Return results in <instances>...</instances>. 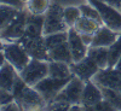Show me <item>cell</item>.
Masks as SVG:
<instances>
[{"label":"cell","mask_w":121,"mask_h":111,"mask_svg":"<svg viewBox=\"0 0 121 111\" xmlns=\"http://www.w3.org/2000/svg\"><path fill=\"white\" fill-rule=\"evenodd\" d=\"M68 44L70 52H72L73 62H79L87 56L88 46L84 42L81 35L76 32L74 27L68 29Z\"/></svg>","instance_id":"cell-12"},{"label":"cell","mask_w":121,"mask_h":111,"mask_svg":"<svg viewBox=\"0 0 121 111\" xmlns=\"http://www.w3.org/2000/svg\"><path fill=\"white\" fill-rule=\"evenodd\" d=\"M4 40L0 37V51H4V45H5V42H3Z\"/></svg>","instance_id":"cell-34"},{"label":"cell","mask_w":121,"mask_h":111,"mask_svg":"<svg viewBox=\"0 0 121 111\" xmlns=\"http://www.w3.org/2000/svg\"><path fill=\"white\" fill-rule=\"evenodd\" d=\"M64 8L58 4H51L45 13V23H44V35L64 32L69 27L64 21Z\"/></svg>","instance_id":"cell-1"},{"label":"cell","mask_w":121,"mask_h":111,"mask_svg":"<svg viewBox=\"0 0 121 111\" xmlns=\"http://www.w3.org/2000/svg\"><path fill=\"white\" fill-rule=\"evenodd\" d=\"M88 3L98 10L104 25L115 32H121V11L119 8L104 3L103 0H88Z\"/></svg>","instance_id":"cell-5"},{"label":"cell","mask_w":121,"mask_h":111,"mask_svg":"<svg viewBox=\"0 0 121 111\" xmlns=\"http://www.w3.org/2000/svg\"><path fill=\"white\" fill-rule=\"evenodd\" d=\"M74 76L65 77V78H56V77H52V76H46L45 78L41 80V81H39L34 86V88L45 98V100L47 103H51L55 100L57 94L65 87V85Z\"/></svg>","instance_id":"cell-2"},{"label":"cell","mask_w":121,"mask_h":111,"mask_svg":"<svg viewBox=\"0 0 121 111\" xmlns=\"http://www.w3.org/2000/svg\"><path fill=\"white\" fill-rule=\"evenodd\" d=\"M103 1L109 4V5H112V6H114V7H116V8H119V10L121 7V0H103Z\"/></svg>","instance_id":"cell-31"},{"label":"cell","mask_w":121,"mask_h":111,"mask_svg":"<svg viewBox=\"0 0 121 111\" xmlns=\"http://www.w3.org/2000/svg\"><path fill=\"white\" fill-rule=\"evenodd\" d=\"M121 32H115V30L110 29L107 25H100L99 29L93 35V41L91 46H98V47H109L113 45L116 39L119 37Z\"/></svg>","instance_id":"cell-14"},{"label":"cell","mask_w":121,"mask_h":111,"mask_svg":"<svg viewBox=\"0 0 121 111\" xmlns=\"http://www.w3.org/2000/svg\"><path fill=\"white\" fill-rule=\"evenodd\" d=\"M116 70H119V71H121V57L119 58V60H117V63L115 64V66H114Z\"/></svg>","instance_id":"cell-33"},{"label":"cell","mask_w":121,"mask_h":111,"mask_svg":"<svg viewBox=\"0 0 121 111\" xmlns=\"http://www.w3.org/2000/svg\"><path fill=\"white\" fill-rule=\"evenodd\" d=\"M87 56L91 57L98 64L99 69L108 68V57H109V47H98V46H90Z\"/></svg>","instance_id":"cell-20"},{"label":"cell","mask_w":121,"mask_h":111,"mask_svg":"<svg viewBox=\"0 0 121 111\" xmlns=\"http://www.w3.org/2000/svg\"><path fill=\"white\" fill-rule=\"evenodd\" d=\"M1 4H6V5H11L18 10H22L24 7V1L23 0H0Z\"/></svg>","instance_id":"cell-30"},{"label":"cell","mask_w":121,"mask_h":111,"mask_svg":"<svg viewBox=\"0 0 121 111\" xmlns=\"http://www.w3.org/2000/svg\"><path fill=\"white\" fill-rule=\"evenodd\" d=\"M17 41L27 49L30 58L51 62V58H50L48 49L46 47L44 36H39V37H24V36H22Z\"/></svg>","instance_id":"cell-8"},{"label":"cell","mask_w":121,"mask_h":111,"mask_svg":"<svg viewBox=\"0 0 121 111\" xmlns=\"http://www.w3.org/2000/svg\"><path fill=\"white\" fill-rule=\"evenodd\" d=\"M23 1H24V3H27V1H28V0H23Z\"/></svg>","instance_id":"cell-35"},{"label":"cell","mask_w":121,"mask_h":111,"mask_svg":"<svg viewBox=\"0 0 121 111\" xmlns=\"http://www.w3.org/2000/svg\"><path fill=\"white\" fill-rule=\"evenodd\" d=\"M6 62V58H5V54H4V51H0V68H1Z\"/></svg>","instance_id":"cell-32"},{"label":"cell","mask_w":121,"mask_h":111,"mask_svg":"<svg viewBox=\"0 0 121 111\" xmlns=\"http://www.w3.org/2000/svg\"><path fill=\"white\" fill-rule=\"evenodd\" d=\"M80 11H81V15L85 16V17H88V18H92V19H96V21L102 22V18H100V15L98 12V10L92 5V4H82L79 6Z\"/></svg>","instance_id":"cell-27"},{"label":"cell","mask_w":121,"mask_h":111,"mask_svg":"<svg viewBox=\"0 0 121 111\" xmlns=\"http://www.w3.org/2000/svg\"><path fill=\"white\" fill-rule=\"evenodd\" d=\"M102 25V23L96 21V19L88 18L85 16H80L79 19L76 21L74 28L79 34H88V35H95L96 32L99 29V27Z\"/></svg>","instance_id":"cell-17"},{"label":"cell","mask_w":121,"mask_h":111,"mask_svg":"<svg viewBox=\"0 0 121 111\" xmlns=\"http://www.w3.org/2000/svg\"><path fill=\"white\" fill-rule=\"evenodd\" d=\"M48 76H52L56 78H65L74 76L70 64L59 60H51L48 62Z\"/></svg>","instance_id":"cell-18"},{"label":"cell","mask_w":121,"mask_h":111,"mask_svg":"<svg viewBox=\"0 0 121 111\" xmlns=\"http://www.w3.org/2000/svg\"><path fill=\"white\" fill-rule=\"evenodd\" d=\"M19 10L11 6L0 3V28H4L15 18Z\"/></svg>","instance_id":"cell-22"},{"label":"cell","mask_w":121,"mask_h":111,"mask_svg":"<svg viewBox=\"0 0 121 111\" xmlns=\"http://www.w3.org/2000/svg\"><path fill=\"white\" fill-rule=\"evenodd\" d=\"M87 1H88V0H87Z\"/></svg>","instance_id":"cell-38"},{"label":"cell","mask_w":121,"mask_h":111,"mask_svg":"<svg viewBox=\"0 0 121 111\" xmlns=\"http://www.w3.org/2000/svg\"><path fill=\"white\" fill-rule=\"evenodd\" d=\"M86 81L81 80L78 76H74L70 81L65 85V87L60 90L55 98V100L65 102L70 105L73 104H81V95L85 88Z\"/></svg>","instance_id":"cell-7"},{"label":"cell","mask_w":121,"mask_h":111,"mask_svg":"<svg viewBox=\"0 0 121 111\" xmlns=\"http://www.w3.org/2000/svg\"><path fill=\"white\" fill-rule=\"evenodd\" d=\"M92 81L98 86L113 88L121 93V71L115 68L108 66L105 69H99L98 73L92 77Z\"/></svg>","instance_id":"cell-10"},{"label":"cell","mask_w":121,"mask_h":111,"mask_svg":"<svg viewBox=\"0 0 121 111\" xmlns=\"http://www.w3.org/2000/svg\"><path fill=\"white\" fill-rule=\"evenodd\" d=\"M120 11H121V7H120Z\"/></svg>","instance_id":"cell-36"},{"label":"cell","mask_w":121,"mask_h":111,"mask_svg":"<svg viewBox=\"0 0 121 111\" xmlns=\"http://www.w3.org/2000/svg\"><path fill=\"white\" fill-rule=\"evenodd\" d=\"M103 100V94L99 86L92 80H88L85 83V88L81 95V105L85 110H92V107Z\"/></svg>","instance_id":"cell-13"},{"label":"cell","mask_w":121,"mask_h":111,"mask_svg":"<svg viewBox=\"0 0 121 111\" xmlns=\"http://www.w3.org/2000/svg\"><path fill=\"white\" fill-rule=\"evenodd\" d=\"M64 21L67 23V25L69 28H72L75 25L76 21L79 19V17L81 16V11H80V8L76 7V6H68L64 8Z\"/></svg>","instance_id":"cell-26"},{"label":"cell","mask_w":121,"mask_h":111,"mask_svg":"<svg viewBox=\"0 0 121 111\" xmlns=\"http://www.w3.org/2000/svg\"><path fill=\"white\" fill-rule=\"evenodd\" d=\"M48 54L51 60H59V62H65L68 64L73 63V57H72V52H70L68 41L48 49Z\"/></svg>","instance_id":"cell-19"},{"label":"cell","mask_w":121,"mask_h":111,"mask_svg":"<svg viewBox=\"0 0 121 111\" xmlns=\"http://www.w3.org/2000/svg\"><path fill=\"white\" fill-rule=\"evenodd\" d=\"M44 39H45V44H46L47 49H51V48H53V47H56L60 44L68 41V30L44 35Z\"/></svg>","instance_id":"cell-24"},{"label":"cell","mask_w":121,"mask_h":111,"mask_svg":"<svg viewBox=\"0 0 121 111\" xmlns=\"http://www.w3.org/2000/svg\"><path fill=\"white\" fill-rule=\"evenodd\" d=\"M18 76L19 73L16 70V68L6 60L5 64L0 68V88L11 90Z\"/></svg>","instance_id":"cell-16"},{"label":"cell","mask_w":121,"mask_h":111,"mask_svg":"<svg viewBox=\"0 0 121 111\" xmlns=\"http://www.w3.org/2000/svg\"><path fill=\"white\" fill-rule=\"evenodd\" d=\"M28 11L19 10L18 13L15 16V18L10 22L7 25L1 28L0 30V37L4 41H17L24 35L26 25H27V18H28Z\"/></svg>","instance_id":"cell-4"},{"label":"cell","mask_w":121,"mask_h":111,"mask_svg":"<svg viewBox=\"0 0 121 111\" xmlns=\"http://www.w3.org/2000/svg\"><path fill=\"white\" fill-rule=\"evenodd\" d=\"M26 5L28 12L33 15H45L51 3L50 0H28Z\"/></svg>","instance_id":"cell-23"},{"label":"cell","mask_w":121,"mask_h":111,"mask_svg":"<svg viewBox=\"0 0 121 111\" xmlns=\"http://www.w3.org/2000/svg\"><path fill=\"white\" fill-rule=\"evenodd\" d=\"M0 30H1V28H0Z\"/></svg>","instance_id":"cell-37"},{"label":"cell","mask_w":121,"mask_h":111,"mask_svg":"<svg viewBox=\"0 0 121 111\" xmlns=\"http://www.w3.org/2000/svg\"><path fill=\"white\" fill-rule=\"evenodd\" d=\"M4 54L6 60L12 64L18 73H21L22 70L26 68V65L29 63V60L32 59L27 52V49L19 44L18 41H9L5 42L4 45Z\"/></svg>","instance_id":"cell-3"},{"label":"cell","mask_w":121,"mask_h":111,"mask_svg":"<svg viewBox=\"0 0 121 111\" xmlns=\"http://www.w3.org/2000/svg\"><path fill=\"white\" fill-rule=\"evenodd\" d=\"M72 68V71L75 76L80 77L84 81H88V80H92V77L98 73L99 66L95 60L86 56L84 59L79 60V62H73L70 64Z\"/></svg>","instance_id":"cell-11"},{"label":"cell","mask_w":121,"mask_h":111,"mask_svg":"<svg viewBox=\"0 0 121 111\" xmlns=\"http://www.w3.org/2000/svg\"><path fill=\"white\" fill-rule=\"evenodd\" d=\"M121 57V33L116 41L109 46V57H108V66L114 68L117 63L119 58Z\"/></svg>","instance_id":"cell-25"},{"label":"cell","mask_w":121,"mask_h":111,"mask_svg":"<svg viewBox=\"0 0 121 111\" xmlns=\"http://www.w3.org/2000/svg\"><path fill=\"white\" fill-rule=\"evenodd\" d=\"M0 110H3V111H18V110H22V107L16 100H13V102L9 103L6 105L0 106Z\"/></svg>","instance_id":"cell-29"},{"label":"cell","mask_w":121,"mask_h":111,"mask_svg":"<svg viewBox=\"0 0 121 111\" xmlns=\"http://www.w3.org/2000/svg\"><path fill=\"white\" fill-rule=\"evenodd\" d=\"M44 23H45V16L44 15H33L28 13L27 18V25L24 37H39L44 34Z\"/></svg>","instance_id":"cell-15"},{"label":"cell","mask_w":121,"mask_h":111,"mask_svg":"<svg viewBox=\"0 0 121 111\" xmlns=\"http://www.w3.org/2000/svg\"><path fill=\"white\" fill-rule=\"evenodd\" d=\"M15 100V97L12 94L11 90L9 89H4V88H0V106L6 105L9 103H11Z\"/></svg>","instance_id":"cell-28"},{"label":"cell","mask_w":121,"mask_h":111,"mask_svg":"<svg viewBox=\"0 0 121 111\" xmlns=\"http://www.w3.org/2000/svg\"><path fill=\"white\" fill-rule=\"evenodd\" d=\"M19 76L27 82V85L34 87L39 81L48 76V62L32 58L26 68L19 73Z\"/></svg>","instance_id":"cell-6"},{"label":"cell","mask_w":121,"mask_h":111,"mask_svg":"<svg viewBox=\"0 0 121 111\" xmlns=\"http://www.w3.org/2000/svg\"><path fill=\"white\" fill-rule=\"evenodd\" d=\"M15 100L21 105L22 110H40L46 107L47 105L45 98L33 86H29V85L26 87L22 94Z\"/></svg>","instance_id":"cell-9"},{"label":"cell","mask_w":121,"mask_h":111,"mask_svg":"<svg viewBox=\"0 0 121 111\" xmlns=\"http://www.w3.org/2000/svg\"><path fill=\"white\" fill-rule=\"evenodd\" d=\"M99 88L102 90L103 99L107 100L115 110H121V93L119 90L109 87H103V86H99Z\"/></svg>","instance_id":"cell-21"}]
</instances>
